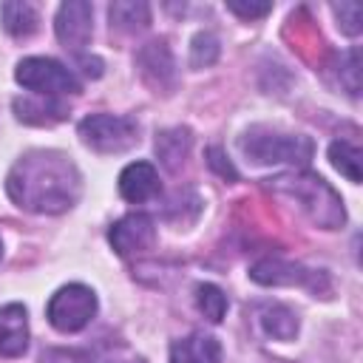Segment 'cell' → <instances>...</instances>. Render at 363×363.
<instances>
[{
    "mask_svg": "<svg viewBox=\"0 0 363 363\" xmlns=\"http://www.w3.org/2000/svg\"><path fill=\"white\" fill-rule=\"evenodd\" d=\"M6 190L31 213H62L79 199V170L60 150H34L14 162Z\"/></svg>",
    "mask_w": 363,
    "mask_h": 363,
    "instance_id": "1",
    "label": "cell"
},
{
    "mask_svg": "<svg viewBox=\"0 0 363 363\" xmlns=\"http://www.w3.org/2000/svg\"><path fill=\"white\" fill-rule=\"evenodd\" d=\"M241 150L255 164H306L312 159V139L301 133H278L269 128H250L241 136Z\"/></svg>",
    "mask_w": 363,
    "mask_h": 363,
    "instance_id": "2",
    "label": "cell"
},
{
    "mask_svg": "<svg viewBox=\"0 0 363 363\" xmlns=\"http://www.w3.org/2000/svg\"><path fill=\"white\" fill-rule=\"evenodd\" d=\"M272 187L278 193L298 199L315 224H320L326 230H335L337 224H343L340 199L335 196V190L323 179H318V176H278V179H272Z\"/></svg>",
    "mask_w": 363,
    "mask_h": 363,
    "instance_id": "3",
    "label": "cell"
},
{
    "mask_svg": "<svg viewBox=\"0 0 363 363\" xmlns=\"http://www.w3.org/2000/svg\"><path fill=\"white\" fill-rule=\"evenodd\" d=\"M79 139L96 153H122L139 142V128L130 116L91 113L79 122Z\"/></svg>",
    "mask_w": 363,
    "mask_h": 363,
    "instance_id": "4",
    "label": "cell"
},
{
    "mask_svg": "<svg viewBox=\"0 0 363 363\" xmlns=\"http://www.w3.org/2000/svg\"><path fill=\"white\" fill-rule=\"evenodd\" d=\"M96 312V295L94 289L82 284L60 286L48 301V323L57 332H79L91 323Z\"/></svg>",
    "mask_w": 363,
    "mask_h": 363,
    "instance_id": "5",
    "label": "cell"
},
{
    "mask_svg": "<svg viewBox=\"0 0 363 363\" xmlns=\"http://www.w3.org/2000/svg\"><path fill=\"white\" fill-rule=\"evenodd\" d=\"M17 82L40 96H60V94H77L79 79L74 71H68L62 62L48 60V57H28L17 65L14 71Z\"/></svg>",
    "mask_w": 363,
    "mask_h": 363,
    "instance_id": "6",
    "label": "cell"
},
{
    "mask_svg": "<svg viewBox=\"0 0 363 363\" xmlns=\"http://www.w3.org/2000/svg\"><path fill=\"white\" fill-rule=\"evenodd\" d=\"M57 40L71 48V51H82L94 34V9L85 0H68L60 6L57 11Z\"/></svg>",
    "mask_w": 363,
    "mask_h": 363,
    "instance_id": "7",
    "label": "cell"
},
{
    "mask_svg": "<svg viewBox=\"0 0 363 363\" xmlns=\"http://www.w3.org/2000/svg\"><path fill=\"white\" fill-rule=\"evenodd\" d=\"M108 238L119 255H133V252L150 250L156 244V224L145 213H130L111 227Z\"/></svg>",
    "mask_w": 363,
    "mask_h": 363,
    "instance_id": "8",
    "label": "cell"
},
{
    "mask_svg": "<svg viewBox=\"0 0 363 363\" xmlns=\"http://www.w3.org/2000/svg\"><path fill=\"white\" fill-rule=\"evenodd\" d=\"M28 349V318L26 306L9 303L0 309V354L20 357Z\"/></svg>",
    "mask_w": 363,
    "mask_h": 363,
    "instance_id": "9",
    "label": "cell"
},
{
    "mask_svg": "<svg viewBox=\"0 0 363 363\" xmlns=\"http://www.w3.org/2000/svg\"><path fill=\"white\" fill-rule=\"evenodd\" d=\"M119 193L133 201L142 204L147 199H153L159 193V173L150 162H133L119 173Z\"/></svg>",
    "mask_w": 363,
    "mask_h": 363,
    "instance_id": "10",
    "label": "cell"
},
{
    "mask_svg": "<svg viewBox=\"0 0 363 363\" xmlns=\"http://www.w3.org/2000/svg\"><path fill=\"white\" fill-rule=\"evenodd\" d=\"M170 363H221V346L213 335L193 332L170 346Z\"/></svg>",
    "mask_w": 363,
    "mask_h": 363,
    "instance_id": "11",
    "label": "cell"
},
{
    "mask_svg": "<svg viewBox=\"0 0 363 363\" xmlns=\"http://www.w3.org/2000/svg\"><path fill=\"white\" fill-rule=\"evenodd\" d=\"M14 113L26 125H54L68 116V108L54 96H20L14 99Z\"/></svg>",
    "mask_w": 363,
    "mask_h": 363,
    "instance_id": "12",
    "label": "cell"
},
{
    "mask_svg": "<svg viewBox=\"0 0 363 363\" xmlns=\"http://www.w3.org/2000/svg\"><path fill=\"white\" fill-rule=\"evenodd\" d=\"M139 68L153 88H167L173 82V57L164 43H147L139 51Z\"/></svg>",
    "mask_w": 363,
    "mask_h": 363,
    "instance_id": "13",
    "label": "cell"
},
{
    "mask_svg": "<svg viewBox=\"0 0 363 363\" xmlns=\"http://www.w3.org/2000/svg\"><path fill=\"white\" fill-rule=\"evenodd\" d=\"M190 130L187 128H170V130H162L159 136H156V153H159V159H162V164L167 167V170H176L182 162H184V156L190 153Z\"/></svg>",
    "mask_w": 363,
    "mask_h": 363,
    "instance_id": "14",
    "label": "cell"
},
{
    "mask_svg": "<svg viewBox=\"0 0 363 363\" xmlns=\"http://www.w3.org/2000/svg\"><path fill=\"white\" fill-rule=\"evenodd\" d=\"M252 281L258 284H303L312 278V272L295 267V264H284L278 258H267V261H258L252 267Z\"/></svg>",
    "mask_w": 363,
    "mask_h": 363,
    "instance_id": "15",
    "label": "cell"
},
{
    "mask_svg": "<svg viewBox=\"0 0 363 363\" xmlns=\"http://www.w3.org/2000/svg\"><path fill=\"white\" fill-rule=\"evenodd\" d=\"M0 20H3V28L11 37H28L40 26V14L31 3H3L0 6Z\"/></svg>",
    "mask_w": 363,
    "mask_h": 363,
    "instance_id": "16",
    "label": "cell"
},
{
    "mask_svg": "<svg viewBox=\"0 0 363 363\" xmlns=\"http://www.w3.org/2000/svg\"><path fill=\"white\" fill-rule=\"evenodd\" d=\"M261 326L275 340H292L298 335V318L284 303H269L261 309Z\"/></svg>",
    "mask_w": 363,
    "mask_h": 363,
    "instance_id": "17",
    "label": "cell"
},
{
    "mask_svg": "<svg viewBox=\"0 0 363 363\" xmlns=\"http://www.w3.org/2000/svg\"><path fill=\"white\" fill-rule=\"evenodd\" d=\"M108 17H111V28H119V31H139L150 23V9L147 3H133V0H125V3H113L108 9Z\"/></svg>",
    "mask_w": 363,
    "mask_h": 363,
    "instance_id": "18",
    "label": "cell"
},
{
    "mask_svg": "<svg viewBox=\"0 0 363 363\" xmlns=\"http://www.w3.org/2000/svg\"><path fill=\"white\" fill-rule=\"evenodd\" d=\"M329 159H332V164L349 179V182H360V150H357V145H352V142H332V147H329Z\"/></svg>",
    "mask_w": 363,
    "mask_h": 363,
    "instance_id": "19",
    "label": "cell"
},
{
    "mask_svg": "<svg viewBox=\"0 0 363 363\" xmlns=\"http://www.w3.org/2000/svg\"><path fill=\"white\" fill-rule=\"evenodd\" d=\"M196 306L207 320L218 323L227 312V295L216 284H199L196 286Z\"/></svg>",
    "mask_w": 363,
    "mask_h": 363,
    "instance_id": "20",
    "label": "cell"
},
{
    "mask_svg": "<svg viewBox=\"0 0 363 363\" xmlns=\"http://www.w3.org/2000/svg\"><path fill=\"white\" fill-rule=\"evenodd\" d=\"M216 57H218V40L213 34H207V31L196 34L193 45H190V62L196 68H204V65H213Z\"/></svg>",
    "mask_w": 363,
    "mask_h": 363,
    "instance_id": "21",
    "label": "cell"
},
{
    "mask_svg": "<svg viewBox=\"0 0 363 363\" xmlns=\"http://www.w3.org/2000/svg\"><path fill=\"white\" fill-rule=\"evenodd\" d=\"M332 11L337 14V26L346 31V34H360V3H340V6H332Z\"/></svg>",
    "mask_w": 363,
    "mask_h": 363,
    "instance_id": "22",
    "label": "cell"
},
{
    "mask_svg": "<svg viewBox=\"0 0 363 363\" xmlns=\"http://www.w3.org/2000/svg\"><path fill=\"white\" fill-rule=\"evenodd\" d=\"M43 363H91L85 352L77 349H48L43 352Z\"/></svg>",
    "mask_w": 363,
    "mask_h": 363,
    "instance_id": "23",
    "label": "cell"
},
{
    "mask_svg": "<svg viewBox=\"0 0 363 363\" xmlns=\"http://www.w3.org/2000/svg\"><path fill=\"white\" fill-rule=\"evenodd\" d=\"M227 9L235 11L238 17H264L267 11H272L269 3H235V0H230Z\"/></svg>",
    "mask_w": 363,
    "mask_h": 363,
    "instance_id": "24",
    "label": "cell"
},
{
    "mask_svg": "<svg viewBox=\"0 0 363 363\" xmlns=\"http://www.w3.org/2000/svg\"><path fill=\"white\" fill-rule=\"evenodd\" d=\"M207 156H210V164H213V167H216L221 176H230V179H235V170H233V164L224 159V153H221L218 147H210V150H207Z\"/></svg>",
    "mask_w": 363,
    "mask_h": 363,
    "instance_id": "25",
    "label": "cell"
},
{
    "mask_svg": "<svg viewBox=\"0 0 363 363\" xmlns=\"http://www.w3.org/2000/svg\"><path fill=\"white\" fill-rule=\"evenodd\" d=\"M82 68L88 77H99L102 74V62L99 60H82Z\"/></svg>",
    "mask_w": 363,
    "mask_h": 363,
    "instance_id": "26",
    "label": "cell"
},
{
    "mask_svg": "<svg viewBox=\"0 0 363 363\" xmlns=\"http://www.w3.org/2000/svg\"><path fill=\"white\" fill-rule=\"evenodd\" d=\"M111 363H145L142 357H130V360H111Z\"/></svg>",
    "mask_w": 363,
    "mask_h": 363,
    "instance_id": "27",
    "label": "cell"
},
{
    "mask_svg": "<svg viewBox=\"0 0 363 363\" xmlns=\"http://www.w3.org/2000/svg\"><path fill=\"white\" fill-rule=\"evenodd\" d=\"M0 255H3V244H0Z\"/></svg>",
    "mask_w": 363,
    "mask_h": 363,
    "instance_id": "28",
    "label": "cell"
}]
</instances>
